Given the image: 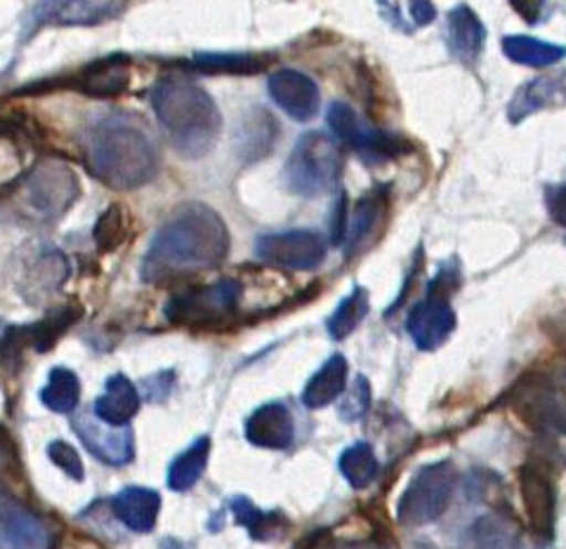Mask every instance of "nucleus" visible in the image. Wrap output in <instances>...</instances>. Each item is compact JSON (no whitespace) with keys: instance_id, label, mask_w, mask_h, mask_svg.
Segmentation results:
<instances>
[{"instance_id":"f257e3e1","label":"nucleus","mask_w":566,"mask_h":549,"mask_svg":"<svg viewBox=\"0 0 566 549\" xmlns=\"http://www.w3.org/2000/svg\"><path fill=\"white\" fill-rule=\"evenodd\" d=\"M229 253V232L216 210L189 203L158 229L142 262L147 283H175L191 274L216 270Z\"/></svg>"},{"instance_id":"f03ea898","label":"nucleus","mask_w":566,"mask_h":549,"mask_svg":"<svg viewBox=\"0 0 566 549\" xmlns=\"http://www.w3.org/2000/svg\"><path fill=\"white\" fill-rule=\"evenodd\" d=\"M87 163L112 189H137L154 180L158 151L142 123L128 116L99 120L87 139Z\"/></svg>"},{"instance_id":"7ed1b4c3","label":"nucleus","mask_w":566,"mask_h":549,"mask_svg":"<svg viewBox=\"0 0 566 549\" xmlns=\"http://www.w3.org/2000/svg\"><path fill=\"white\" fill-rule=\"evenodd\" d=\"M158 123L182 156L199 158L216 147L222 118L201 85L185 76L158 81L151 95Z\"/></svg>"},{"instance_id":"20e7f679","label":"nucleus","mask_w":566,"mask_h":549,"mask_svg":"<svg viewBox=\"0 0 566 549\" xmlns=\"http://www.w3.org/2000/svg\"><path fill=\"white\" fill-rule=\"evenodd\" d=\"M510 409L531 430L566 434V370H536L517 380Z\"/></svg>"},{"instance_id":"39448f33","label":"nucleus","mask_w":566,"mask_h":549,"mask_svg":"<svg viewBox=\"0 0 566 549\" xmlns=\"http://www.w3.org/2000/svg\"><path fill=\"white\" fill-rule=\"evenodd\" d=\"M345 154L324 133H305L297 139L286 163V184L300 197H322L340 182Z\"/></svg>"},{"instance_id":"423d86ee","label":"nucleus","mask_w":566,"mask_h":549,"mask_svg":"<svg viewBox=\"0 0 566 549\" xmlns=\"http://www.w3.org/2000/svg\"><path fill=\"white\" fill-rule=\"evenodd\" d=\"M241 295L243 286L237 278H222L203 288H189L170 297L166 318L175 326L216 330L234 321Z\"/></svg>"},{"instance_id":"0eeeda50","label":"nucleus","mask_w":566,"mask_h":549,"mask_svg":"<svg viewBox=\"0 0 566 549\" xmlns=\"http://www.w3.org/2000/svg\"><path fill=\"white\" fill-rule=\"evenodd\" d=\"M81 184L76 175L62 163H43L35 168L17 193V210L24 220L48 224L60 220L66 208L78 199Z\"/></svg>"},{"instance_id":"6e6552de","label":"nucleus","mask_w":566,"mask_h":549,"mask_svg":"<svg viewBox=\"0 0 566 549\" xmlns=\"http://www.w3.org/2000/svg\"><path fill=\"white\" fill-rule=\"evenodd\" d=\"M458 484V472L449 460L420 467L401 493L397 505V519L401 526L420 528L434 524L444 515Z\"/></svg>"},{"instance_id":"1a4fd4ad","label":"nucleus","mask_w":566,"mask_h":549,"mask_svg":"<svg viewBox=\"0 0 566 549\" xmlns=\"http://www.w3.org/2000/svg\"><path fill=\"white\" fill-rule=\"evenodd\" d=\"M328 128L343 141V145L357 151L361 161L370 166L385 163L389 158H397L409 149L406 139L368 126V123H364L357 114H354L352 106L345 102H333L328 106Z\"/></svg>"},{"instance_id":"9d476101","label":"nucleus","mask_w":566,"mask_h":549,"mask_svg":"<svg viewBox=\"0 0 566 549\" xmlns=\"http://www.w3.org/2000/svg\"><path fill=\"white\" fill-rule=\"evenodd\" d=\"M328 243L322 234L310 229H293V232L260 236L255 243V255L279 270L307 272L326 260Z\"/></svg>"},{"instance_id":"9b49d317","label":"nucleus","mask_w":566,"mask_h":549,"mask_svg":"<svg viewBox=\"0 0 566 549\" xmlns=\"http://www.w3.org/2000/svg\"><path fill=\"white\" fill-rule=\"evenodd\" d=\"M517 479L528 530L538 540L551 542L557 524V488L551 469L538 463H524Z\"/></svg>"},{"instance_id":"f8f14e48","label":"nucleus","mask_w":566,"mask_h":549,"mask_svg":"<svg viewBox=\"0 0 566 549\" xmlns=\"http://www.w3.org/2000/svg\"><path fill=\"white\" fill-rule=\"evenodd\" d=\"M29 503L0 486V549H52V530Z\"/></svg>"},{"instance_id":"ddd939ff","label":"nucleus","mask_w":566,"mask_h":549,"mask_svg":"<svg viewBox=\"0 0 566 549\" xmlns=\"http://www.w3.org/2000/svg\"><path fill=\"white\" fill-rule=\"evenodd\" d=\"M74 432L104 465L123 467L135 457V434L128 427H114L102 422L97 415H81L74 420Z\"/></svg>"},{"instance_id":"4468645a","label":"nucleus","mask_w":566,"mask_h":549,"mask_svg":"<svg viewBox=\"0 0 566 549\" xmlns=\"http://www.w3.org/2000/svg\"><path fill=\"white\" fill-rule=\"evenodd\" d=\"M389 199L387 189H374L361 197L349 210L347 229H345V257H359L370 245L382 236L387 224Z\"/></svg>"},{"instance_id":"2eb2a0df","label":"nucleus","mask_w":566,"mask_h":549,"mask_svg":"<svg viewBox=\"0 0 566 549\" xmlns=\"http://www.w3.org/2000/svg\"><path fill=\"white\" fill-rule=\"evenodd\" d=\"M453 330L455 314L449 299L434 295H428L422 303H418L409 314V321H406V332L411 335V340L422 351H432L444 345Z\"/></svg>"},{"instance_id":"dca6fc26","label":"nucleus","mask_w":566,"mask_h":549,"mask_svg":"<svg viewBox=\"0 0 566 549\" xmlns=\"http://www.w3.org/2000/svg\"><path fill=\"white\" fill-rule=\"evenodd\" d=\"M245 439L258 448L286 451L293 446L295 422L286 403L272 401L255 409L245 420Z\"/></svg>"},{"instance_id":"f3484780","label":"nucleus","mask_w":566,"mask_h":549,"mask_svg":"<svg viewBox=\"0 0 566 549\" xmlns=\"http://www.w3.org/2000/svg\"><path fill=\"white\" fill-rule=\"evenodd\" d=\"M270 95L293 120H310L318 109L316 83L293 68H283L270 78Z\"/></svg>"},{"instance_id":"a211bd4d","label":"nucleus","mask_w":566,"mask_h":549,"mask_svg":"<svg viewBox=\"0 0 566 549\" xmlns=\"http://www.w3.org/2000/svg\"><path fill=\"white\" fill-rule=\"evenodd\" d=\"M123 0H39L35 22L41 24H97L116 17Z\"/></svg>"},{"instance_id":"6ab92c4d","label":"nucleus","mask_w":566,"mask_h":549,"mask_svg":"<svg viewBox=\"0 0 566 549\" xmlns=\"http://www.w3.org/2000/svg\"><path fill=\"white\" fill-rule=\"evenodd\" d=\"M486 41V29L480 17H476L468 6H458L449 12L447 22V45L451 55L460 62L474 66L482 57Z\"/></svg>"},{"instance_id":"aec40b11","label":"nucleus","mask_w":566,"mask_h":549,"mask_svg":"<svg viewBox=\"0 0 566 549\" xmlns=\"http://www.w3.org/2000/svg\"><path fill=\"white\" fill-rule=\"evenodd\" d=\"M112 509L126 528L135 534H149L158 521V511H161V495L154 488L128 486L112 500Z\"/></svg>"},{"instance_id":"412c9836","label":"nucleus","mask_w":566,"mask_h":549,"mask_svg":"<svg viewBox=\"0 0 566 549\" xmlns=\"http://www.w3.org/2000/svg\"><path fill=\"white\" fill-rule=\"evenodd\" d=\"M133 64L128 57H106L87 66L76 87L91 97H118L130 87Z\"/></svg>"},{"instance_id":"4be33fe9","label":"nucleus","mask_w":566,"mask_h":549,"mask_svg":"<svg viewBox=\"0 0 566 549\" xmlns=\"http://www.w3.org/2000/svg\"><path fill=\"white\" fill-rule=\"evenodd\" d=\"M139 403L142 399L137 387L123 373H116L106 380L104 394L95 401L93 411L102 422L114 424V427H126V424L137 415Z\"/></svg>"},{"instance_id":"5701e85b","label":"nucleus","mask_w":566,"mask_h":549,"mask_svg":"<svg viewBox=\"0 0 566 549\" xmlns=\"http://www.w3.org/2000/svg\"><path fill=\"white\" fill-rule=\"evenodd\" d=\"M566 104V74L562 76H543L520 87L515 99L507 106V116L512 123H520L522 118L531 116L534 112L547 109V106Z\"/></svg>"},{"instance_id":"b1692460","label":"nucleus","mask_w":566,"mask_h":549,"mask_svg":"<svg viewBox=\"0 0 566 549\" xmlns=\"http://www.w3.org/2000/svg\"><path fill=\"white\" fill-rule=\"evenodd\" d=\"M229 509H232L234 521L243 526L248 534H251V538L258 542L281 540L291 528V519L283 515L281 509L264 511L255 507L253 500H248L245 495H237V498L229 500Z\"/></svg>"},{"instance_id":"393cba45","label":"nucleus","mask_w":566,"mask_h":549,"mask_svg":"<svg viewBox=\"0 0 566 549\" xmlns=\"http://www.w3.org/2000/svg\"><path fill=\"white\" fill-rule=\"evenodd\" d=\"M472 549H545V542L528 540L522 528L505 517H484L472 526Z\"/></svg>"},{"instance_id":"a878e982","label":"nucleus","mask_w":566,"mask_h":549,"mask_svg":"<svg viewBox=\"0 0 566 549\" xmlns=\"http://www.w3.org/2000/svg\"><path fill=\"white\" fill-rule=\"evenodd\" d=\"M347 373H349V368H347V361L343 353H333V357L322 368H318L312 376V380L307 382L305 392H303V403L312 411L326 409L328 403H333L345 392Z\"/></svg>"},{"instance_id":"bb28decb","label":"nucleus","mask_w":566,"mask_h":549,"mask_svg":"<svg viewBox=\"0 0 566 549\" xmlns=\"http://www.w3.org/2000/svg\"><path fill=\"white\" fill-rule=\"evenodd\" d=\"M210 455V439L201 436L193 444L177 455L168 467V486L175 493H187L199 484V479L206 472Z\"/></svg>"},{"instance_id":"cd10ccee","label":"nucleus","mask_w":566,"mask_h":549,"mask_svg":"<svg viewBox=\"0 0 566 549\" xmlns=\"http://www.w3.org/2000/svg\"><path fill=\"white\" fill-rule=\"evenodd\" d=\"M503 52L515 64L534 68L553 66L566 57V47L538 39H528V35H507V39H503Z\"/></svg>"},{"instance_id":"c85d7f7f","label":"nucleus","mask_w":566,"mask_h":549,"mask_svg":"<svg viewBox=\"0 0 566 549\" xmlns=\"http://www.w3.org/2000/svg\"><path fill=\"white\" fill-rule=\"evenodd\" d=\"M378 8L387 24L403 33H413L434 22L437 8L432 0H378Z\"/></svg>"},{"instance_id":"c756f323","label":"nucleus","mask_w":566,"mask_h":549,"mask_svg":"<svg viewBox=\"0 0 566 549\" xmlns=\"http://www.w3.org/2000/svg\"><path fill=\"white\" fill-rule=\"evenodd\" d=\"M343 476L347 479V484L357 490L368 488L378 479L380 474V463L378 455L374 451V446L366 444V441H357L343 451L340 463H338Z\"/></svg>"},{"instance_id":"7c9ffc66","label":"nucleus","mask_w":566,"mask_h":549,"mask_svg":"<svg viewBox=\"0 0 566 549\" xmlns=\"http://www.w3.org/2000/svg\"><path fill=\"white\" fill-rule=\"evenodd\" d=\"M81 314L83 312L76 305H64L62 309L50 312L43 318V321L24 328L27 345L33 347L35 351H50L52 347L57 345V340L62 338V335L78 321Z\"/></svg>"},{"instance_id":"2f4dec72","label":"nucleus","mask_w":566,"mask_h":549,"mask_svg":"<svg viewBox=\"0 0 566 549\" xmlns=\"http://www.w3.org/2000/svg\"><path fill=\"white\" fill-rule=\"evenodd\" d=\"M41 401L52 413H74L81 401V382L69 368H55L41 389Z\"/></svg>"},{"instance_id":"473e14b6","label":"nucleus","mask_w":566,"mask_h":549,"mask_svg":"<svg viewBox=\"0 0 566 549\" xmlns=\"http://www.w3.org/2000/svg\"><path fill=\"white\" fill-rule=\"evenodd\" d=\"M368 314V293L364 288H352V293L343 299L328 318V332L333 340H345L347 335L357 330V326L364 321Z\"/></svg>"},{"instance_id":"72a5a7b5","label":"nucleus","mask_w":566,"mask_h":549,"mask_svg":"<svg viewBox=\"0 0 566 549\" xmlns=\"http://www.w3.org/2000/svg\"><path fill=\"white\" fill-rule=\"evenodd\" d=\"M69 274V264L62 253L57 251H43L39 257H35L33 267L29 272V288L35 293H50L66 281Z\"/></svg>"},{"instance_id":"f704fd0d","label":"nucleus","mask_w":566,"mask_h":549,"mask_svg":"<svg viewBox=\"0 0 566 549\" xmlns=\"http://www.w3.org/2000/svg\"><path fill=\"white\" fill-rule=\"evenodd\" d=\"M191 66L201 74H260L268 60L258 55H197Z\"/></svg>"},{"instance_id":"c9c22d12","label":"nucleus","mask_w":566,"mask_h":549,"mask_svg":"<svg viewBox=\"0 0 566 549\" xmlns=\"http://www.w3.org/2000/svg\"><path fill=\"white\" fill-rule=\"evenodd\" d=\"M130 234V215L123 205H112L95 224V243L102 251H116Z\"/></svg>"},{"instance_id":"e433bc0d","label":"nucleus","mask_w":566,"mask_h":549,"mask_svg":"<svg viewBox=\"0 0 566 549\" xmlns=\"http://www.w3.org/2000/svg\"><path fill=\"white\" fill-rule=\"evenodd\" d=\"M24 137L0 130V187H8L24 170Z\"/></svg>"},{"instance_id":"4c0bfd02","label":"nucleus","mask_w":566,"mask_h":549,"mask_svg":"<svg viewBox=\"0 0 566 549\" xmlns=\"http://www.w3.org/2000/svg\"><path fill=\"white\" fill-rule=\"evenodd\" d=\"M370 397H374V392H370V384L364 376H357L352 382V387L347 389L345 399L338 403V413L345 422H357L361 420L368 409H370Z\"/></svg>"},{"instance_id":"58836bf2","label":"nucleus","mask_w":566,"mask_h":549,"mask_svg":"<svg viewBox=\"0 0 566 549\" xmlns=\"http://www.w3.org/2000/svg\"><path fill=\"white\" fill-rule=\"evenodd\" d=\"M48 455L52 460V465H57L74 482H83L85 479L83 460H81L78 451L71 446V444H66V441H52V444L48 446Z\"/></svg>"},{"instance_id":"ea45409f","label":"nucleus","mask_w":566,"mask_h":549,"mask_svg":"<svg viewBox=\"0 0 566 549\" xmlns=\"http://www.w3.org/2000/svg\"><path fill=\"white\" fill-rule=\"evenodd\" d=\"M347 218H349V205L347 197L340 193L338 203L333 205V215H331V241L335 245H340L345 241V229H347Z\"/></svg>"},{"instance_id":"a19ab883","label":"nucleus","mask_w":566,"mask_h":549,"mask_svg":"<svg viewBox=\"0 0 566 549\" xmlns=\"http://www.w3.org/2000/svg\"><path fill=\"white\" fill-rule=\"evenodd\" d=\"M510 6L526 24H536L541 20L545 0H510Z\"/></svg>"},{"instance_id":"79ce46f5","label":"nucleus","mask_w":566,"mask_h":549,"mask_svg":"<svg viewBox=\"0 0 566 549\" xmlns=\"http://www.w3.org/2000/svg\"><path fill=\"white\" fill-rule=\"evenodd\" d=\"M547 208H551V215L559 226H566V184L559 187L551 201H547Z\"/></svg>"},{"instance_id":"37998d69","label":"nucleus","mask_w":566,"mask_h":549,"mask_svg":"<svg viewBox=\"0 0 566 549\" xmlns=\"http://www.w3.org/2000/svg\"><path fill=\"white\" fill-rule=\"evenodd\" d=\"M331 549H385L378 542H370V540H343V542H331Z\"/></svg>"},{"instance_id":"c03bdc74","label":"nucleus","mask_w":566,"mask_h":549,"mask_svg":"<svg viewBox=\"0 0 566 549\" xmlns=\"http://www.w3.org/2000/svg\"><path fill=\"white\" fill-rule=\"evenodd\" d=\"M326 538H328L326 530H318L316 536L307 538L297 549H331V545H326Z\"/></svg>"},{"instance_id":"a18cd8bd","label":"nucleus","mask_w":566,"mask_h":549,"mask_svg":"<svg viewBox=\"0 0 566 549\" xmlns=\"http://www.w3.org/2000/svg\"><path fill=\"white\" fill-rule=\"evenodd\" d=\"M557 345H562L566 349V330L562 335H557Z\"/></svg>"},{"instance_id":"49530a36","label":"nucleus","mask_w":566,"mask_h":549,"mask_svg":"<svg viewBox=\"0 0 566 549\" xmlns=\"http://www.w3.org/2000/svg\"><path fill=\"white\" fill-rule=\"evenodd\" d=\"M0 340H3V338H0Z\"/></svg>"}]
</instances>
